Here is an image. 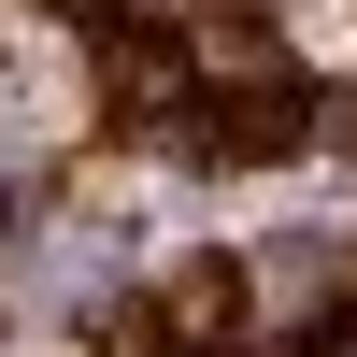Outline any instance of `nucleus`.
I'll list each match as a JSON object with an SVG mask.
<instances>
[{
	"label": "nucleus",
	"instance_id": "nucleus-1",
	"mask_svg": "<svg viewBox=\"0 0 357 357\" xmlns=\"http://www.w3.org/2000/svg\"><path fill=\"white\" fill-rule=\"evenodd\" d=\"M186 143L215 172H272L314 143V86L286 57H200V100H186Z\"/></svg>",
	"mask_w": 357,
	"mask_h": 357
},
{
	"label": "nucleus",
	"instance_id": "nucleus-2",
	"mask_svg": "<svg viewBox=\"0 0 357 357\" xmlns=\"http://www.w3.org/2000/svg\"><path fill=\"white\" fill-rule=\"evenodd\" d=\"M229 314H243V257H172L158 329H172V343H229Z\"/></svg>",
	"mask_w": 357,
	"mask_h": 357
},
{
	"label": "nucleus",
	"instance_id": "nucleus-3",
	"mask_svg": "<svg viewBox=\"0 0 357 357\" xmlns=\"http://www.w3.org/2000/svg\"><path fill=\"white\" fill-rule=\"evenodd\" d=\"M200 100V72L172 43H114V114H129V129H158V114H186Z\"/></svg>",
	"mask_w": 357,
	"mask_h": 357
},
{
	"label": "nucleus",
	"instance_id": "nucleus-4",
	"mask_svg": "<svg viewBox=\"0 0 357 357\" xmlns=\"http://www.w3.org/2000/svg\"><path fill=\"white\" fill-rule=\"evenodd\" d=\"M29 15H72V29H100V15H114V0H29Z\"/></svg>",
	"mask_w": 357,
	"mask_h": 357
}]
</instances>
